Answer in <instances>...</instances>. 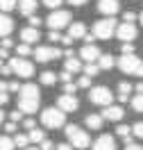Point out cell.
<instances>
[{"label": "cell", "instance_id": "obj_20", "mask_svg": "<svg viewBox=\"0 0 143 150\" xmlns=\"http://www.w3.org/2000/svg\"><path fill=\"white\" fill-rule=\"evenodd\" d=\"M68 34L73 39H84L86 37V25L80 23V21H77V23H70V25H68Z\"/></svg>", "mask_w": 143, "mask_h": 150}, {"label": "cell", "instance_id": "obj_4", "mask_svg": "<svg viewBox=\"0 0 143 150\" xmlns=\"http://www.w3.org/2000/svg\"><path fill=\"white\" fill-rule=\"evenodd\" d=\"M66 139L75 146V150H84L91 146V137H89V132L82 130L80 125H66Z\"/></svg>", "mask_w": 143, "mask_h": 150}, {"label": "cell", "instance_id": "obj_51", "mask_svg": "<svg viewBox=\"0 0 143 150\" xmlns=\"http://www.w3.org/2000/svg\"><path fill=\"white\" fill-rule=\"evenodd\" d=\"M20 86L23 84H18V82L14 80V82H9V91H20Z\"/></svg>", "mask_w": 143, "mask_h": 150}, {"label": "cell", "instance_id": "obj_35", "mask_svg": "<svg viewBox=\"0 0 143 150\" xmlns=\"http://www.w3.org/2000/svg\"><path fill=\"white\" fill-rule=\"evenodd\" d=\"M77 84H80V89H89V86H91V75L84 73L80 80H77Z\"/></svg>", "mask_w": 143, "mask_h": 150}, {"label": "cell", "instance_id": "obj_11", "mask_svg": "<svg viewBox=\"0 0 143 150\" xmlns=\"http://www.w3.org/2000/svg\"><path fill=\"white\" fill-rule=\"evenodd\" d=\"M57 107H61V109H64V112H77V109H80V100H77V96L75 93H61L57 98Z\"/></svg>", "mask_w": 143, "mask_h": 150}, {"label": "cell", "instance_id": "obj_21", "mask_svg": "<svg viewBox=\"0 0 143 150\" xmlns=\"http://www.w3.org/2000/svg\"><path fill=\"white\" fill-rule=\"evenodd\" d=\"M64 68L66 71H70V73H80L84 66H82V62H80V57H66V62H64Z\"/></svg>", "mask_w": 143, "mask_h": 150}, {"label": "cell", "instance_id": "obj_3", "mask_svg": "<svg viewBox=\"0 0 143 150\" xmlns=\"http://www.w3.org/2000/svg\"><path fill=\"white\" fill-rule=\"evenodd\" d=\"M116 66L123 71L125 75H139L143 80V62L136 57V52H132V55H123L118 57V62H116Z\"/></svg>", "mask_w": 143, "mask_h": 150}, {"label": "cell", "instance_id": "obj_48", "mask_svg": "<svg viewBox=\"0 0 143 150\" xmlns=\"http://www.w3.org/2000/svg\"><path fill=\"white\" fill-rule=\"evenodd\" d=\"M57 150H75V146H73V143L68 141V143H59V146H57Z\"/></svg>", "mask_w": 143, "mask_h": 150}, {"label": "cell", "instance_id": "obj_57", "mask_svg": "<svg viewBox=\"0 0 143 150\" xmlns=\"http://www.w3.org/2000/svg\"><path fill=\"white\" fill-rule=\"evenodd\" d=\"M5 121V112H2V109H0V123Z\"/></svg>", "mask_w": 143, "mask_h": 150}, {"label": "cell", "instance_id": "obj_36", "mask_svg": "<svg viewBox=\"0 0 143 150\" xmlns=\"http://www.w3.org/2000/svg\"><path fill=\"white\" fill-rule=\"evenodd\" d=\"M41 5H46L48 9H59L61 0H41Z\"/></svg>", "mask_w": 143, "mask_h": 150}, {"label": "cell", "instance_id": "obj_1", "mask_svg": "<svg viewBox=\"0 0 143 150\" xmlns=\"http://www.w3.org/2000/svg\"><path fill=\"white\" fill-rule=\"evenodd\" d=\"M39 105H41V89L37 84H27L20 86L18 91V109H23L25 114H34L39 109Z\"/></svg>", "mask_w": 143, "mask_h": 150}, {"label": "cell", "instance_id": "obj_7", "mask_svg": "<svg viewBox=\"0 0 143 150\" xmlns=\"http://www.w3.org/2000/svg\"><path fill=\"white\" fill-rule=\"evenodd\" d=\"M9 66H11V71H14V75H18V77H32L34 75V64L30 59H25V57H20V55L11 57Z\"/></svg>", "mask_w": 143, "mask_h": 150}, {"label": "cell", "instance_id": "obj_50", "mask_svg": "<svg viewBox=\"0 0 143 150\" xmlns=\"http://www.w3.org/2000/svg\"><path fill=\"white\" fill-rule=\"evenodd\" d=\"M125 150H143V148L139 146V143H132V141H130V143L125 146Z\"/></svg>", "mask_w": 143, "mask_h": 150}, {"label": "cell", "instance_id": "obj_26", "mask_svg": "<svg viewBox=\"0 0 143 150\" xmlns=\"http://www.w3.org/2000/svg\"><path fill=\"white\" fill-rule=\"evenodd\" d=\"M82 71H84L86 75H91V77H93V75H98L102 68H100V64H95V62H86V66L82 68Z\"/></svg>", "mask_w": 143, "mask_h": 150}, {"label": "cell", "instance_id": "obj_22", "mask_svg": "<svg viewBox=\"0 0 143 150\" xmlns=\"http://www.w3.org/2000/svg\"><path fill=\"white\" fill-rule=\"evenodd\" d=\"M132 89H134V86L130 84V82H125V80H123V82H118V100H120V103H127Z\"/></svg>", "mask_w": 143, "mask_h": 150}, {"label": "cell", "instance_id": "obj_5", "mask_svg": "<svg viewBox=\"0 0 143 150\" xmlns=\"http://www.w3.org/2000/svg\"><path fill=\"white\" fill-rule=\"evenodd\" d=\"M73 21V14L68 9H50V14L46 16V23L50 30H64L70 25Z\"/></svg>", "mask_w": 143, "mask_h": 150}, {"label": "cell", "instance_id": "obj_38", "mask_svg": "<svg viewBox=\"0 0 143 150\" xmlns=\"http://www.w3.org/2000/svg\"><path fill=\"white\" fill-rule=\"evenodd\" d=\"M39 146H41V150H57V146H55L52 141L48 139V137H46V139H43V141H41Z\"/></svg>", "mask_w": 143, "mask_h": 150}, {"label": "cell", "instance_id": "obj_8", "mask_svg": "<svg viewBox=\"0 0 143 150\" xmlns=\"http://www.w3.org/2000/svg\"><path fill=\"white\" fill-rule=\"evenodd\" d=\"M89 100L93 105L107 107V105H111V100H114V93H111L109 86H93V89L89 91Z\"/></svg>", "mask_w": 143, "mask_h": 150}, {"label": "cell", "instance_id": "obj_27", "mask_svg": "<svg viewBox=\"0 0 143 150\" xmlns=\"http://www.w3.org/2000/svg\"><path fill=\"white\" fill-rule=\"evenodd\" d=\"M132 109L136 114H143V93H136L132 98Z\"/></svg>", "mask_w": 143, "mask_h": 150}, {"label": "cell", "instance_id": "obj_18", "mask_svg": "<svg viewBox=\"0 0 143 150\" xmlns=\"http://www.w3.org/2000/svg\"><path fill=\"white\" fill-rule=\"evenodd\" d=\"M102 123H105V116H102V114H89L84 118V125L89 130H102Z\"/></svg>", "mask_w": 143, "mask_h": 150}, {"label": "cell", "instance_id": "obj_52", "mask_svg": "<svg viewBox=\"0 0 143 150\" xmlns=\"http://www.w3.org/2000/svg\"><path fill=\"white\" fill-rule=\"evenodd\" d=\"M0 57H2V59H7V57H9V48L0 46Z\"/></svg>", "mask_w": 143, "mask_h": 150}, {"label": "cell", "instance_id": "obj_58", "mask_svg": "<svg viewBox=\"0 0 143 150\" xmlns=\"http://www.w3.org/2000/svg\"><path fill=\"white\" fill-rule=\"evenodd\" d=\"M139 21H141V25H143V11H141V14H139Z\"/></svg>", "mask_w": 143, "mask_h": 150}, {"label": "cell", "instance_id": "obj_12", "mask_svg": "<svg viewBox=\"0 0 143 150\" xmlns=\"http://www.w3.org/2000/svg\"><path fill=\"white\" fill-rule=\"evenodd\" d=\"M102 116H105V121H111V123H120L123 121V107L120 105H107L105 107V112H102Z\"/></svg>", "mask_w": 143, "mask_h": 150}, {"label": "cell", "instance_id": "obj_10", "mask_svg": "<svg viewBox=\"0 0 143 150\" xmlns=\"http://www.w3.org/2000/svg\"><path fill=\"white\" fill-rule=\"evenodd\" d=\"M136 34H139V30H136V25L130 23V21H123V23L116 28V37L120 39V41H134Z\"/></svg>", "mask_w": 143, "mask_h": 150}, {"label": "cell", "instance_id": "obj_9", "mask_svg": "<svg viewBox=\"0 0 143 150\" xmlns=\"http://www.w3.org/2000/svg\"><path fill=\"white\" fill-rule=\"evenodd\" d=\"M61 57V50L55 46H39L34 48V59H37L39 64H48V62H52V59H57Z\"/></svg>", "mask_w": 143, "mask_h": 150}, {"label": "cell", "instance_id": "obj_15", "mask_svg": "<svg viewBox=\"0 0 143 150\" xmlns=\"http://www.w3.org/2000/svg\"><path fill=\"white\" fill-rule=\"evenodd\" d=\"M93 150H116V139L111 134H100L93 141Z\"/></svg>", "mask_w": 143, "mask_h": 150}, {"label": "cell", "instance_id": "obj_23", "mask_svg": "<svg viewBox=\"0 0 143 150\" xmlns=\"http://www.w3.org/2000/svg\"><path fill=\"white\" fill-rule=\"evenodd\" d=\"M39 80H41V84L43 86H52L55 82L59 80V73H52V71H43V73L39 75Z\"/></svg>", "mask_w": 143, "mask_h": 150}, {"label": "cell", "instance_id": "obj_45", "mask_svg": "<svg viewBox=\"0 0 143 150\" xmlns=\"http://www.w3.org/2000/svg\"><path fill=\"white\" fill-rule=\"evenodd\" d=\"M7 103H9V93H7V91H0V107L7 105Z\"/></svg>", "mask_w": 143, "mask_h": 150}, {"label": "cell", "instance_id": "obj_32", "mask_svg": "<svg viewBox=\"0 0 143 150\" xmlns=\"http://www.w3.org/2000/svg\"><path fill=\"white\" fill-rule=\"evenodd\" d=\"M16 55H20V57H27V55H32V43H20V46H16Z\"/></svg>", "mask_w": 143, "mask_h": 150}, {"label": "cell", "instance_id": "obj_43", "mask_svg": "<svg viewBox=\"0 0 143 150\" xmlns=\"http://www.w3.org/2000/svg\"><path fill=\"white\" fill-rule=\"evenodd\" d=\"M23 127H25V130H34V127H37V121H34V118H25V121H23Z\"/></svg>", "mask_w": 143, "mask_h": 150}, {"label": "cell", "instance_id": "obj_42", "mask_svg": "<svg viewBox=\"0 0 143 150\" xmlns=\"http://www.w3.org/2000/svg\"><path fill=\"white\" fill-rule=\"evenodd\" d=\"M70 77H73V73H70V71H66V68L59 73V80H61V82H70Z\"/></svg>", "mask_w": 143, "mask_h": 150}, {"label": "cell", "instance_id": "obj_46", "mask_svg": "<svg viewBox=\"0 0 143 150\" xmlns=\"http://www.w3.org/2000/svg\"><path fill=\"white\" fill-rule=\"evenodd\" d=\"M0 46H5V48H14V41H11V39H7V37H2V39H0Z\"/></svg>", "mask_w": 143, "mask_h": 150}, {"label": "cell", "instance_id": "obj_25", "mask_svg": "<svg viewBox=\"0 0 143 150\" xmlns=\"http://www.w3.org/2000/svg\"><path fill=\"white\" fill-rule=\"evenodd\" d=\"M98 64H100V68L102 71H109V68H114L116 66V59H114V55H100V59H98Z\"/></svg>", "mask_w": 143, "mask_h": 150}, {"label": "cell", "instance_id": "obj_54", "mask_svg": "<svg viewBox=\"0 0 143 150\" xmlns=\"http://www.w3.org/2000/svg\"><path fill=\"white\" fill-rule=\"evenodd\" d=\"M0 91H9V82H2L0 80Z\"/></svg>", "mask_w": 143, "mask_h": 150}, {"label": "cell", "instance_id": "obj_60", "mask_svg": "<svg viewBox=\"0 0 143 150\" xmlns=\"http://www.w3.org/2000/svg\"><path fill=\"white\" fill-rule=\"evenodd\" d=\"M0 68H2V57H0Z\"/></svg>", "mask_w": 143, "mask_h": 150}, {"label": "cell", "instance_id": "obj_40", "mask_svg": "<svg viewBox=\"0 0 143 150\" xmlns=\"http://www.w3.org/2000/svg\"><path fill=\"white\" fill-rule=\"evenodd\" d=\"M48 39H50V43H57V41H61V37H59V30H50V32H48Z\"/></svg>", "mask_w": 143, "mask_h": 150}, {"label": "cell", "instance_id": "obj_30", "mask_svg": "<svg viewBox=\"0 0 143 150\" xmlns=\"http://www.w3.org/2000/svg\"><path fill=\"white\" fill-rule=\"evenodd\" d=\"M16 148V143L11 137H0V150H14Z\"/></svg>", "mask_w": 143, "mask_h": 150}, {"label": "cell", "instance_id": "obj_2", "mask_svg": "<svg viewBox=\"0 0 143 150\" xmlns=\"http://www.w3.org/2000/svg\"><path fill=\"white\" fill-rule=\"evenodd\" d=\"M41 123L46 130H57L66 125V112L61 107H46L41 112Z\"/></svg>", "mask_w": 143, "mask_h": 150}, {"label": "cell", "instance_id": "obj_44", "mask_svg": "<svg viewBox=\"0 0 143 150\" xmlns=\"http://www.w3.org/2000/svg\"><path fill=\"white\" fill-rule=\"evenodd\" d=\"M136 18H139V16H136L134 11H125V14H123V21H130V23H134Z\"/></svg>", "mask_w": 143, "mask_h": 150}, {"label": "cell", "instance_id": "obj_28", "mask_svg": "<svg viewBox=\"0 0 143 150\" xmlns=\"http://www.w3.org/2000/svg\"><path fill=\"white\" fill-rule=\"evenodd\" d=\"M43 139H46V132L43 130H37V127L30 130V141H32V143H41Z\"/></svg>", "mask_w": 143, "mask_h": 150}, {"label": "cell", "instance_id": "obj_31", "mask_svg": "<svg viewBox=\"0 0 143 150\" xmlns=\"http://www.w3.org/2000/svg\"><path fill=\"white\" fill-rule=\"evenodd\" d=\"M16 5H18V0H0V11L9 14L11 9H16Z\"/></svg>", "mask_w": 143, "mask_h": 150}, {"label": "cell", "instance_id": "obj_56", "mask_svg": "<svg viewBox=\"0 0 143 150\" xmlns=\"http://www.w3.org/2000/svg\"><path fill=\"white\" fill-rule=\"evenodd\" d=\"M134 89H136V93H143V80H141V82H136Z\"/></svg>", "mask_w": 143, "mask_h": 150}, {"label": "cell", "instance_id": "obj_59", "mask_svg": "<svg viewBox=\"0 0 143 150\" xmlns=\"http://www.w3.org/2000/svg\"><path fill=\"white\" fill-rule=\"evenodd\" d=\"M23 150H41V148H23Z\"/></svg>", "mask_w": 143, "mask_h": 150}, {"label": "cell", "instance_id": "obj_55", "mask_svg": "<svg viewBox=\"0 0 143 150\" xmlns=\"http://www.w3.org/2000/svg\"><path fill=\"white\" fill-rule=\"evenodd\" d=\"M68 2H70V5H75V7H82L86 0H68Z\"/></svg>", "mask_w": 143, "mask_h": 150}, {"label": "cell", "instance_id": "obj_16", "mask_svg": "<svg viewBox=\"0 0 143 150\" xmlns=\"http://www.w3.org/2000/svg\"><path fill=\"white\" fill-rule=\"evenodd\" d=\"M20 39H23L25 43H37L39 39H41V32H39V28H34V25H27L25 30H20Z\"/></svg>", "mask_w": 143, "mask_h": 150}, {"label": "cell", "instance_id": "obj_34", "mask_svg": "<svg viewBox=\"0 0 143 150\" xmlns=\"http://www.w3.org/2000/svg\"><path fill=\"white\" fill-rule=\"evenodd\" d=\"M132 132H134V137H136V139H143V121L134 123V125H132Z\"/></svg>", "mask_w": 143, "mask_h": 150}, {"label": "cell", "instance_id": "obj_24", "mask_svg": "<svg viewBox=\"0 0 143 150\" xmlns=\"http://www.w3.org/2000/svg\"><path fill=\"white\" fill-rule=\"evenodd\" d=\"M116 134H118V137H120V139H125V143H130V141H132V127H130V125H123V123H118V125H116Z\"/></svg>", "mask_w": 143, "mask_h": 150}, {"label": "cell", "instance_id": "obj_17", "mask_svg": "<svg viewBox=\"0 0 143 150\" xmlns=\"http://www.w3.org/2000/svg\"><path fill=\"white\" fill-rule=\"evenodd\" d=\"M14 30V21L9 18L7 11H0V37H9Z\"/></svg>", "mask_w": 143, "mask_h": 150}, {"label": "cell", "instance_id": "obj_47", "mask_svg": "<svg viewBox=\"0 0 143 150\" xmlns=\"http://www.w3.org/2000/svg\"><path fill=\"white\" fill-rule=\"evenodd\" d=\"M73 41H75V39L70 37V34H66V37H61V43H64V46H68V48L73 46Z\"/></svg>", "mask_w": 143, "mask_h": 150}, {"label": "cell", "instance_id": "obj_37", "mask_svg": "<svg viewBox=\"0 0 143 150\" xmlns=\"http://www.w3.org/2000/svg\"><path fill=\"white\" fill-rule=\"evenodd\" d=\"M27 23H30V25H34V28H39L41 23H46V18H39L37 14H32V16H27Z\"/></svg>", "mask_w": 143, "mask_h": 150}, {"label": "cell", "instance_id": "obj_13", "mask_svg": "<svg viewBox=\"0 0 143 150\" xmlns=\"http://www.w3.org/2000/svg\"><path fill=\"white\" fill-rule=\"evenodd\" d=\"M100 48L95 46V43H84L82 46V50H80V57L84 59V62H98L100 59Z\"/></svg>", "mask_w": 143, "mask_h": 150}, {"label": "cell", "instance_id": "obj_49", "mask_svg": "<svg viewBox=\"0 0 143 150\" xmlns=\"http://www.w3.org/2000/svg\"><path fill=\"white\" fill-rule=\"evenodd\" d=\"M5 130L9 132V134H11V132H16V121H9L7 125H5Z\"/></svg>", "mask_w": 143, "mask_h": 150}, {"label": "cell", "instance_id": "obj_33", "mask_svg": "<svg viewBox=\"0 0 143 150\" xmlns=\"http://www.w3.org/2000/svg\"><path fill=\"white\" fill-rule=\"evenodd\" d=\"M120 52H123V55H132V52H136L134 41H123V43H120Z\"/></svg>", "mask_w": 143, "mask_h": 150}, {"label": "cell", "instance_id": "obj_29", "mask_svg": "<svg viewBox=\"0 0 143 150\" xmlns=\"http://www.w3.org/2000/svg\"><path fill=\"white\" fill-rule=\"evenodd\" d=\"M14 143H16L18 148H27V146L32 143V141H30V134H16V139H14Z\"/></svg>", "mask_w": 143, "mask_h": 150}, {"label": "cell", "instance_id": "obj_41", "mask_svg": "<svg viewBox=\"0 0 143 150\" xmlns=\"http://www.w3.org/2000/svg\"><path fill=\"white\" fill-rule=\"evenodd\" d=\"M23 114H25L23 109H16V112H11V114H9V121H16V123L23 121Z\"/></svg>", "mask_w": 143, "mask_h": 150}, {"label": "cell", "instance_id": "obj_19", "mask_svg": "<svg viewBox=\"0 0 143 150\" xmlns=\"http://www.w3.org/2000/svg\"><path fill=\"white\" fill-rule=\"evenodd\" d=\"M37 7H39L37 0H18V9H20L23 16H32V14H37Z\"/></svg>", "mask_w": 143, "mask_h": 150}, {"label": "cell", "instance_id": "obj_6", "mask_svg": "<svg viewBox=\"0 0 143 150\" xmlns=\"http://www.w3.org/2000/svg\"><path fill=\"white\" fill-rule=\"evenodd\" d=\"M116 21L111 18V16H105L102 21H95L93 23V34L98 39H102V41H107V39H111L116 34Z\"/></svg>", "mask_w": 143, "mask_h": 150}, {"label": "cell", "instance_id": "obj_39", "mask_svg": "<svg viewBox=\"0 0 143 150\" xmlns=\"http://www.w3.org/2000/svg\"><path fill=\"white\" fill-rule=\"evenodd\" d=\"M80 84H73V82H64V93H75Z\"/></svg>", "mask_w": 143, "mask_h": 150}, {"label": "cell", "instance_id": "obj_53", "mask_svg": "<svg viewBox=\"0 0 143 150\" xmlns=\"http://www.w3.org/2000/svg\"><path fill=\"white\" fill-rule=\"evenodd\" d=\"M0 73H2V75H11L14 71H11V66L7 64V66H2V68H0Z\"/></svg>", "mask_w": 143, "mask_h": 150}, {"label": "cell", "instance_id": "obj_14", "mask_svg": "<svg viewBox=\"0 0 143 150\" xmlns=\"http://www.w3.org/2000/svg\"><path fill=\"white\" fill-rule=\"evenodd\" d=\"M118 9H120L118 0H98V11L102 16H114V14H118Z\"/></svg>", "mask_w": 143, "mask_h": 150}]
</instances>
